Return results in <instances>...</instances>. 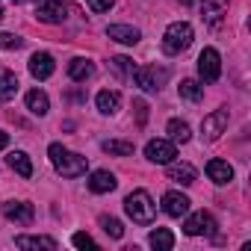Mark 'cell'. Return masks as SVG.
Masks as SVG:
<instances>
[{
	"label": "cell",
	"mask_w": 251,
	"mask_h": 251,
	"mask_svg": "<svg viewBox=\"0 0 251 251\" xmlns=\"http://www.w3.org/2000/svg\"><path fill=\"white\" fill-rule=\"evenodd\" d=\"M48 157H50L53 169H56L62 177H80V175H86V169H89L86 157H80V154H74V151L62 148L59 142H53V145L48 148Z\"/></svg>",
	"instance_id": "obj_1"
},
{
	"label": "cell",
	"mask_w": 251,
	"mask_h": 251,
	"mask_svg": "<svg viewBox=\"0 0 251 251\" xmlns=\"http://www.w3.org/2000/svg\"><path fill=\"white\" fill-rule=\"evenodd\" d=\"M124 213H127L136 225H151L157 216V204L151 201V195L145 189H136L124 198Z\"/></svg>",
	"instance_id": "obj_2"
},
{
	"label": "cell",
	"mask_w": 251,
	"mask_h": 251,
	"mask_svg": "<svg viewBox=\"0 0 251 251\" xmlns=\"http://www.w3.org/2000/svg\"><path fill=\"white\" fill-rule=\"evenodd\" d=\"M192 39H195L192 27H189L186 21H175V24H169L166 33H163V50H166L169 56H177V53H183V50L192 45Z\"/></svg>",
	"instance_id": "obj_3"
},
{
	"label": "cell",
	"mask_w": 251,
	"mask_h": 251,
	"mask_svg": "<svg viewBox=\"0 0 251 251\" xmlns=\"http://www.w3.org/2000/svg\"><path fill=\"white\" fill-rule=\"evenodd\" d=\"M198 74L204 83H216L219 74H222V56L216 48H204L201 56H198Z\"/></svg>",
	"instance_id": "obj_4"
},
{
	"label": "cell",
	"mask_w": 251,
	"mask_h": 251,
	"mask_svg": "<svg viewBox=\"0 0 251 251\" xmlns=\"http://www.w3.org/2000/svg\"><path fill=\"white\" fill-rule=\"evenodd\" d=\"M166 77H169V71H166V68L157 71V65H145V68H136V71H133L136 86L145 89V92H160L163 83H166Z\"/></svg>",
	"instance_id": "obj_5"
},
{
	"label": "cell",
	"mask_w": 251,
	"mask_h": 251,
	"mask_svg": "<svg viewBox=\"0 0 251 251\" xmlns=\"http://www.w3.org/2000/svg\"><path fill=\"white\" fill-rule=\"evenodd\" d=\"M225 130H227V109H213L210 115H204V121H201V136L207 142H216Z\"/></svg>",
	"instance_id": "obj_6"
},
{
	"label": "cell",
	"mask_w": 251,
	"mask_h": 251,
	"mask_svg": "<svg viewBox=\"0 0 251 251\" xmlns=\"http://www.w3.org/2000/svg\"><path fill=\"white\" fill-rule=\"evenodd\" d=\"M145 157H148L151 163L166 166V163H172V160L177 157V148H175L172 139H151V142L145 145Z\"/></svg>",
	"instance_id": "obj_7"
},
{
	"label": "cell",
	"mask_w": 251,
	"mask_h": 251,
	"mask_svg": "<svg viewBox=\"0 0 251 251\" xmlns=\"http://www.w3.org/2000/svg\"><path fill=\"white\" fill-rule=\"evenodd\" d=\"M36 18L45 24H62L68 18V3H62V0H42L36 9Z\"/></svg>",
	"instance_id": "obj_8"
},
{
	"label": "cell",
	"mask_w": 251,
	"mask_h": 251,
	"mask_svg": "<svg viewBox=\"0 0 251 251\" xmlns=\"http://www.w3.org/2000/svg\"><path fill=\"white\" fill-rule=\"evenodd\" d=\"M216 230V219L210 216V213H186V222H183V233H189V236H198V233H213Z\"/></svg>",
	"instance_id": "obj_9"
},
{
	"label": "cell",
	"mask_w": 251,
	"mask_h": 251,
	"mask_svg": "<svg viewBox=\"0 0 251 251\" xmlns=\"http://www.w3.org/2000/svg\"><path fill=\"white\" fill-rule=\"evenodd\" d=\"M3 216H6L9 222L30 225L33 216H36V210H33V204H27V201H6V204H3Z\"/></svg>",
	"instance_id": "obj_10"
},
{
	"label": "cell",
	"mask_w": 251,
	"mask_h": 251,
	"mask_svg": "<svg viewBox=\"0 0 251 251\" xmlns=\"http://www.w3.org/2000/svg\"><path fill=\"white\" fill-rule=\"evenodd\" d=\"M27 68H30V74H33L36 80H48V77L53 74L56 62H53V56H50V53H33V56H30V62H27Z\"/></svg>",
	"instance_id": "obj_11"
},
{
	"label": "cell",
	"mask_w": 251,
	"mask_h": 251,
	"mask_svg": "<svg viewBox=\"0 0 251 251\" xmlns=\"http://www.w3.org/2000/svg\"><path fill=\"white\" fill-rule=\"evenodd\" d=\"M163 210L172 216V219H180V216H186L189 213V198L183 195V192H166L163 195Z\"/></svg>",
	"instance_id": "obj_12"
},
{
	"label": "cell",
	"mask_w": 251,
	"mask_h": 251,
	"mask_svg": "<svg viewBox=\"0 0 251 251\" xmlns=\"http://www.w3.org/2000/svg\"><path fill=\"white\" fill-rule=\"evenodd\" d=\"M106 36L112 42H121V45H136L142 39V33L136 27H130V24H109L106 27Z\"/></svg>",
	"instance_id": "obj_13"
},
{
	"label": "cell",
	"mask_w": 251,
	"mask_h": 251,
	"mask_svg": "<svg viewBox=\"0 0 251 251\" xmlns=\"http://www.w3.org/2000/svg\"><path fill=\"white\" fill-rule=\"evenodd\" d=\"M115 186H118V180H115V175H112V172H106V169H98V172H92V177H89V189H92V192H98V195L112 192Z\"/></svg>",
	"instance_id": "obj_14"
},
{
	"label": "cell",
	"mask_w": 251,
	"mask_h": 251,
	"mask_svg": "<svg viewBox=\"0 0 251 251\" xmlns=\"http://www.w3.org/2000/svg\"><path fill=\"white\" fill-rule=\"evenodd\" d=\"M207 177H210L213 183L225 186V183L233 180V169H230V163H225V160H210V163H207Z\"/></svg>",
	"instance_id": "obj_15"
},
{
	"label": "cell",
	"mask_w": 251,
	"mask_h": 251,
	"mask_svg": "<svg viewBox=\"0 0 251 251\" xmlns=\"http://www.w3.org/2000/svg\"><path fill=\"white\" fill-rule=\"evenodd\" d=\"M169 166V180H175V183H180V186H189V183H195V169L189 166V163H166Z\"/></svg>",
	"instance_id": "obj_16"
},
{
	"label": "cell",
	"mask_w": 251,
	"mask_h": 251,
	"mask_svg": "<svg viewBox=\"0 0 251 251\" xmlns=\"http://www.w3.org/2000/svg\"><path fill=\"white\" fill-rule=\"evenodd\" d=\"M92 74H95V65H92L89 59L77 56V59H71V62H68V77H71L74 83H86Z\"/></svg>",
	"instance_id": "obj_17"
},
{
	"label": "cell",
	"mask_w": 251,
	"mask_h": 251,
	"mask_svg": "<svg viewBox=\"0 0 251 251\" xmlns=\"http://www.w3.org/2000/svg\"><path fill=\"white\" fill-rule=\"evenodd\" d=\"M95 103H98V112H103V115H112V112H118V106H121V95H118V92H109V89H103V92H98Z\"/></svg>",
	"instance_id": "obj_18"
},
{
	"label": "cell",
	"mask_w": 251,
	"mask_h": 251,
	"mask_svg": "<svg viewBox=\"0 0 251 251\" xmlns=\"http://www.w3.org/2000/svg\"><path fill=\"white\" fill-rule=\"evenodd\" d=\"M18 95V77L9 68H0V100H12Z\"/></svg>",
	"instance_id": "obj_19"
},
{
	"label": "cell",
	"mask_w": 251,
	"mask_h": 251,
	"mask_svg": "<svg viewBox=\"0 0 251 251\" xmlns=\"http://www.w3.org/2000/svg\"><path fill=\"white\" fill-rule=\"evenodd\" d=\"M166 130H169V139H172L175 145H177V142H180V145H186V142L192 139V130H189V124H186V121H180V118H172Z\"/></svg>",
	"instance_id": "obj_20"
},
{
	"label": "cell",
	"mask_w": 251,
	"mask_h": 251,
	"mask_svg": "<svg viewBox=\"0 0 251 251\" xmlns=\"http://www.w3.org/2000/svg\"><path fill=\"white\" fill-rule=\"evenodd\" d=\"M27 109H30L33 115H48V109H50V100H48V95H45L42 89H33V92H27Z\"/></svg>",
	"instance_id": "obj_21"
},
{
	"label": "cell",
	"mask_w": 251,
	"mask_h": 251,
	"mask_svg": "<svg viewBox=\"0 0 251 251\" xmlns=\"http://www.w3.org/2000/svg\"><path fill=\"white\" fill-rule=\"evenodd\" d=\"M148 242H151V248H157V251H169V248L175 245V233H172L169 227H154L151 236H148Z\"/></svg>",
	"instance_id": "obj_22"
},
{
	"label": "cell",
	"mask_w": 251,
	"mask_h": 251,
	"mask_svg": "<svg viewBox=\"0 0 251 251\" xmlns=\"http://www.w3.org/2000/svg\"><path fill=\"white\" fill-rule=\"evenodd\" d=\"M6 163H9V169H15L21 177H30V175H33V163H30V157H27L24 151H12V154L6 157Z\"/></svg>",
	"instance_id": "obj_23"
},
{
	"label": "cell",
	"mask_w": 251,
	"mask_h": 251,
	"mask_svg": "<svg viewBox=\"0 0 251 251\" xmlns=\"http://www.w3.org/2000/svg\"><path fill=\"white\" fill-rule=\"evenodd\" d=\"M15 245L18 248H48V251H53L56 248V239L53 236H18Z\"/></svg>",
	"instance_id": "obj_24"
},
{
	"label": "cell",
	"mask_w": 251,
	"mask_h": 251,
	"mask_svg": "<svg viewBox=\"0 0 251 251\" xmlns=\"http://www.w3.org/2000/svg\"><path fill=\"white\" fill-rule=\"evenodd\" d=\"M109 65H112V71H115L121 80H133V71H136L133 59H127V56H112Z\"/></svg>",
	"instance_id": "obj_25"
},
{
	"label": "cell",
	"mask_w": 251,
	"mask_h": 251,
	"mask_svg": "<svg viewBox=\"0 0 251 251\" xmlns=\"http://www.w3.org/2000/svg\"><path fill=\"white\" fill-rule=\"evenodd\" d=\"M100 148L106 154H115V157H130L133 154V142H124V139H106V142H100Z\"/></svg>",
	"instance_id": "obj_26"
},
{
	"label": "cell",
	"mask_w": 251,
	"mask_h": 251,
	"mask_svg": "<svg viewBox=\"0 0 251 251\" xmlns=\"http://www.w3.org/2000/svg\"><path fill=\"white\" fill-rule=\"evenodd\" d=\"M225 6H227V0H201V9H204V15H207V21H219V15L225 12Z\"/></svg>",
	"instance_id": "obj_27"
},
{
	"label": "cell",
	"mask_w": 251,
	"mask_h": 251,
	"mask_svg": "<svg viewBox=\"0 0 251 251\" xmlns=\"http://www.w3.org/2000/svg\"><path fill=\"white\" fill-rule=\"evenodd\" d=\"M177 92H180V98H186V100H201V95H204V89H201L198 80H183V83L177 86Z\"/></svg>",
	"instance_id": "obj_28"
},
{
	"label": "cell",
	"mask_w": 251,
	"mask_h": 251,
	"mask_svg": "<svg viewBox=\"0 0 251 251\" xmlns=\"http://www.w3.org/2000/svg\"><path fill=\"white\" fill-rule=\"evenodd\" d=\"M100 227H103V233L112 236V239H121V236H124V225H121L118 219H112V216H100Z\"/></svg>",
	"instance_id": "obj_29"
},
{
	"label": "cell",
	"mask_w": 251,
	"mask_h": 251,
	"mask_svg": "<svg viewBox=\"0 0 251 251\" xmlns=\"http://www.w3.org/2000/svg\"><path fill=\"white\" fill-rule=\"evenodd\" d=\"M24 45V39H18L15 33H0V48L3 50H18Z\"/></svg>",
	"instance_id": "obj_30"
},
{
	"label": "cell",
	"mask_w": 251,
	"mask_h": 251,
	"mask_svg": "<svg viewBox=\"0 0 251 251\" xmlns=\"http://www.w3.org/2000/svg\"><path fill=\"white\" fill-rule=\"evenodd\" d=\"M71 242H74L77 248H95V239H92L89 233H74V236H71Z\"/></svg>",
	"instance_id": "obj_31"
},
{
	"label": "cell",
	"mask_w": 251,
	"mask_h": 251,
	"mask_svg": "<svg viewBox=\"0 0 251 251\" xmlns=\"http://www.w3.org/2000/svg\"><path fill=\"white\" fill-rule=\"evenodd\" d=\"M86 3H89L92 12H106V9L112 6V0H86Z\"/></svg>",
	"instance_id": "obj_32"
},
{
	"label": "cell",
	"mask_w": 251,
	"mask_h": 251,
	"mask_svg": "<svg viewBox=\"0 0 251 251\" xmlns=\"http://www.w3.org/2000/svg\"><path fill=\"white\" fill-rule=\"evenodd\" d=\"M133 106H136V115H139V124H145V121H148V103H145V100H136Z\"/></svg>",
	"instance_id": "obj_33"
},
{
	"label": "cell",
	"mask_w": 251,
	"mask_h": 251,
	"mask_svg": "<svg viewBox=\"0 0 251 251\" xmlns=\"http://www.w3.org/2000/svg\"><path fill=\"white\" fill-rule=\"evenodd\" d=\"M9 145V133H3V130H0V151H3Z\"/></svg>",
	"instance_id": "obj_34"
},
{
	"label": "cell",
	"mask_w": 251,
	"mask_h": 251,
	"mask_svg": "<svg viewBox=\"0 0 251 251\" xmlns=\"http://www.w3.org/2000/svg\"><path fill=\"white\" fill-rule=\"evenodd\" d=\"M0 18H3V6H0Z\"/></svg>",
	"instance_id": "obj_35"
},
{
	"label": "cell",
	"mask_w": 251,
	"mask_h": 251,
	"mask_svg": "<svg viewBox=\"0 0 251 251\" xmlns=\"http://www.w3.org/2000/svg\"><path fill=\"white\" fill-rule=\"evenodd\" d=\"M180 3H189V0H180Z\"/></svg>",
	"instance_id": "obj_36"
},
{
	"label": "cell",
	"mask_w": 251,
	"mask_h": 251,
	"mask_svg": "<svg viewBox=\"0 0 251 251\" xmlns=\"http://www.w3.org/2000/svg\"><path fill=\"white\" fill-rule=\"evenodd\" d=\"M15 3H21V0H15Z\"/></svg>",
	"instance_id": "obj_37"
}]
</instances>
